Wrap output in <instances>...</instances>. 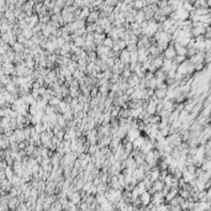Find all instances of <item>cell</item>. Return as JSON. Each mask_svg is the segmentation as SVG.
Here are the masks:
<instances>
[{
    "label": "cell",
    "mask_w": 211,
    "mask_h": 211,
    "mask_svg": "<svg viewBox=\"0 0 211 211\" xmlns=\"http://www.w3.org/2000/svg\"><path fill=\"white\" fill-rule=\"evenodd\" d=\"M172 178H173V176H172L171 174H168V175L165 176V178L163 179V183H164V185H165V187H168L169 189H171V183H172Z\"/></svg>",
    "instance_id": "obj_33"
},
{
    "label": "cell",
    "mask_w": 211,
    "mask_h": 211,
    "mask_svg": "<svg viewBox=\"0 0 211 211\" xmlns=\"http://www.w3.org/2000/svg\"><path fill=\"white\" fill-rule=\"evenodd\" d=\"M185 60H187V57H185V56H175L174 60H173V62H174L176 65H179V64H182Z\"/></svg>",
    "instance_id": "obj_32"
},
{
    "label": "cell",
    "mask_w": 211,
    "mask_h": 211,
    "mask_svg": "<svg viewBox=\"0 0 211 211\" xmlns=\"http://www.w3.org/2000/svg\"><path fill=\"white\" fill-rule=\"evenodd\" d=\"M138 83H140V78L137 77L136 74H133L132 73V75L127 79V84H129V87H131V88H135L136 89L137 88V85H138Z\"/></svg>",
    "instance_id": "obj_13"
},
{
    "label": "cell",
    "mask_w": 211,
    "mask_h": 211,
    "mask_svg": "<svg viewBox=\"0 0 211 211\" xmlns=\"http://www.w3.org/2000/svg\"><path fill=\"white\" fill-rule=\"evenodd\" d=\"M154 78L165 82V79H167V73H165L163 69H157V71L154 72Z\"/></svg>",
    "instance_id": "obj_19"
},
{
    "label": "cell",
    "mask_w": 211,
    "mask_h": 211,
    "mask_svg": "<svg viewBox=\"0 0 211 211\" xmlns=\"http://www.w3.org/2000/svg\"><path fill=\"white\" fill-rule=\"evenodd\" d=\"M175 196H178V189H169L168 194L164 196V202L168 205V204H169V201H171L172 199H174Z\"/></svg>",
    "instance_id": "obj_12"
},
{
    "label": "cell",
    "mask_w": 211,
    "mask_h": 211,
    "mask_svg": "<svg viewBox=\"0 0 211 211\" xmlns=\"http://www.w3.org/2000/svg\"><path fill=\"white\" fill-rule=\"evenodd\" d=\"M143 21H146V19H145V12H143L142 10H138L137 12H136V15H135V22H137V24H142Z\"/></svg>",
    "instance_id": "obj_20"
},
{
    "label": "cell",
    "mask_w": 211,
    "mask_h": 211,
    "mask_svg": "<svg viewBox=\"0 0 211 211\" xmlns=\"http://www.w3.org/2000/svg\"><path fill=\"white\" fill-rule=\"evenodd\" d=\"M67 68H68V71L73 74L75 71L78 69V63L77 62H73V61H69V63L67 64Z\"/></svg>",
    "instance_id": "obj_27"
},
{
    "label": "cell",
    "mask_w": 211,
    "mask_h": 211,
    "mask_svg": "<svg viewBox=\"0 0 211 211\" xmlns=\"http://www.w3.org/2000/svg\"><path fill=\"white\" fill-rule=\"evenodd\" d=\"M154 149V145L149 140H148V137L146 136V138H145V143L140 147V152L141 153H143V154H146V153H148V152H151V151H153Z\"/></svg>",
    "instance_id": "obj_3"
},
{
    "label": "cell",
    "mask_w": 211,
    "mask_h": 211,
    "mask_svg": "<svg viewBox=\"0 0 211 211\" xmlns=\"http://www.w3.org/2000/svg\"><path fill=\"white\" fill-rule=\"evenodd\" d=\"M5 175L10 176V178H12V171H11V167H7L5 169Z\"/></svg>",
    "instance_id": "obj_40"
},
{
    "label": "cell",
    "mask_w": 211,
    "mask_h": 211,
    "mask_svg": "<svg viewBox=\"0 0 211 211\" xmlns=\"http://www.w3.org/2000/svg\"><path fill=\"white\" fill-rule=\"evenodd\" d=\"M158 100H163L167 96V90L165 89H154V94H153Z\"/></svg>",
    "instance_id": "obj_18"
},
{
    "label": "cell",
    "mask_w": 211,
    "mask_h": 211,
    "mask_svg": "<svg viewBox=\"0 0 211 211\" xmlns=\"http://www.w3.org/2000/svg\"><path fill=\"white\" fill-rule=\"evenodd\" d=\"M115 42L117 43V46L120 47V49H121V51L126 48V42H125L124 40H117V41H115Z\"/></svg>",
    "instance_id": "obj_37"
},
{
    "label": "cell",
    "mask_w": 211,
    "mask_h": 211,
    "mask_svg": "<svg viewBox=\"0 0 211 211\" xmlns=\"http://www.w3.org/2000/svg\"><path fill=\"white\" fill-rule=\"evenodd\" d=\"M89 12H90L89 7H82V9H80V15H79V19L78 20H87Z\"/></svg>",
    "instance_id": "obj_24"
},
{
    "label": "cell",
    "mask_w": 211,
    "mask_h": 211,
    "mask_svg": "<svg viewBox=\"0 0 211 211\" xmlns=\"http://www.w3.org/2000/svg\"><path fill=\"white\" fill-rule=\"evenodd\" d=\"M98 20H99V11H98L96 9L90 10L88 18H87V20H85L87 24H94V22H96Z\"/></svg>",
    "instance_id": "obj_5"
},
{
    "label": "cell",
    "mask_w": 211,
    "mask_h": 211,
    "mask_svg": "<svg viewBox=\"0 0 211 211\" xmlns=\"http://www.w3.org/2000/svg\"><path fill=\"white\" fill-rule=\"evenodd\" d=\"M142 183L145 184V187H146V190H149L152 188V184H153V182H152L149 179V176L148 175H145V178L142 179Z\"/></svg>",
    "instance_id": "obj_28"
},
{
    "label": "cell",
    "mask_w": 211,
    "mask_h": 211,
    "mask_svg": "<svg viewBox=\"0 0 211 211\" xmlns=\"http://www.w3.org/2000/svg\"><path fill=\"white\" fill-rule=\"evenodd\" d=\"M145 175H146L145 172H143V171H142V168H140V167H137L136 169H135V171L132 172V176H133V178L136 179L137 182H142V179L145 178Z\"/></svg>",
    "instance_id": "obj_10"
},
{
    "label": "cell",
    "mask_w": 211,
    "mask_h": 211,
    "mask_svg": "<svg viewBox=\"0 0 211 211\" xmlns=\"http://www.w3.org/2000/svg\"><path fill=\"white\" fill-rule=\"evenodd\" d=\"M93 36H94V43H95V46L103 45V41L106 37L105 33H96V32L93 33Z\"/></svg>",
    "instance_id": "obj_15"
},
{
    "label": "cell",
    "mask_w": 211,
    "mask_h": 211,
    "mask_svg": "<svg viewBox=\"0 0 211 211\" xmlns=\"http://www.w3.org/2000/svg\"><path fill=\"white\" fill-rule=\"evenodd\" d=\"M204 46H205V52L210 51V48H211V40H204Z\"/></svg>",
    "instance_id": "obj_38"
},
{
    "label": "cell",
    "mask_w": 211,
    "mask_h": 211,
    "mask_svg": "<svg viewBox=\"0 0 211 211\" xmlns=\"http://www.w3.org/2000/svg\"><path fill=\"white\" fill-rule=\"evenodd\" d=\"M67 199H68V201H71L72 204H74V205H79L82 202V198H80V193L79 191H71V193H68Z\"/></svg>",
    "instance_id": "obj_2"
},
{
    "label": "cell",
    "mask_w": 211,
    "mask_h": 211,
    "mask_svg": "<svg viewBox=\"0 0 211 211\" xmlns=\"http://www.w3.org/2000/svg\"><path fill=\"white\" fill-rule=\"evenodd\" d=\"M194 14L198 16H206L210 15V9L209 7H198V9L194 10Z\"/></svg>",
    "instance_id": "obj_17"
},
{
    "label": "cell",
    "mask_w": 211,
    "mask_h": 211,
    "mask_svg": "<svg viewBox=\"0 0 211 211\" xmlns=\"http://www.w3.org/2000/svg\"><path fill=\"white\" fill-rule=\"evenodd\" d=\"M133 159H135V163H136V165H137V167H141L143 163H145V154L140 152L137 156L133 157Z\"/></svg>",
    "instance_id": "obj_22"
},
{
    "label": "cell",
    "mask_w": 211,
    "mask_h": 211,
    "mask_svg": "<svg viewBox=\"0 0 211 211\" xmlns=\"http://www.w3.org/2000/svg\"><path fill=\"white\" fill-rule=\"evenodd\" d=\"M109 51H110V48H106V47H104L103 45L96 46V48H95V52H96V56H98V57H99V56H103V54H107Z\"/></svg>",
    "instance_id": "obj_23"
},
{
    "label": "cell",
    "mask_w": 211,
    "mask_h": 211,
    "mask_svg": "<svg viewBox=\"0 0 211 211\" xmlns=\"http://www.w3.org/2000/svg\"><path fill=\"white\" fill-rule=\"evenodd\" d=\"M145 138H146L145 135H141L140 137H137L136 140L132 142V148L133 149H140V147L143 145V143H145Z\"/></svg>",
    "instance_id": "obj_14"
},
{
    "label": "cell",
    "mask_w": 211,
    "mask_h": 211,
    "mask_svg": "<svg viewBox=\"0 0 211 211\" xmlns=\"http://www.w3.org/2000/svg\"><path fill=\"white\" fill-rule=\"evenodd\" d=\"M137 60H138V57L136 52L130 53V63H137Z\"/></svg>",
    "instance_id": "obj_35"
},
{
    "label": "cell",
    "mask_w": 211,
    "mask_h": 211,
    "mask_svg": "<svg viewBox=\"0 0 211 211\" xmlns=\"http://www.w3.org/2000/svg\"><path fill=\"white\" fill-rule=\"evenodd\" d=\"M119 60H120V62H122L124 64H129V63H130V53H129L126 49L120 51Z\"/></svg>",
    "instance_id": "obj_11"
},
{
    "label": "cell",
    "mask_w": 211,
    "mask_h": 211,
    "mask_svg": "<svg viewBox=\"0 0 211 211\" xmlns=\"http://www.w3.org/2000/svg\"><path fill=\"white\" fill-rule=\"evenodd\" d=\"M163 56L161 54V56H158V57H154L153 60L151 61V65L152 67H154L156 69H161L162 68V64H163Z\"/></svg>",
    "instance_id": "obj_8"
},
{
    "label": "cell",
    "mask_w": 211,
    "mask_h": 211,
    "mask_svg": "<svg viewBox=\"0 0 211 211\" xmlns=\"http://www.w3.org/2000/svg\"><path fill=\"white\" fill-rule=\"evenodd\" d=\"M136 53H137V57H138V60H137L138 63H142L143 61H146L147 57H148V52H147L146 48H138Z\"/></svg>",
    "instance_id": "obj_9"
},
{
    "label": "cell",
    "mask_w": 211,
    "mask_h": 211,
    "mask_svg": "<svg viewBox=\"0 0 211 211\" xmlns=\"http://www.w3.org/2000/svg\"><path fill=\"white\" fill-rule=\"evenodd\" d=\"M67 211H79L78 205H74V204H72V202L69 201L68 202V206H67Z\"/></svg>",
    "instance_id": "obj_34"
},
{
    "label": "cell",
    "mask_w": 211,
    "mask_h": 211,
    "mask_svg": "<svg viewBox=\"0 0 211 211\" xmlns=\"http://www.w3.org/2000/svg\"><path fill=\"white\" fill-rule=\"evenodd\" d=\"M188 117H189V112L188 111H185V110H182L179 112V116H178V120L180 122H184V121H187L188 120Z\"/></svg>",
    "instance_id": "obj_30"
},
{
    "label": "cell",
    "mask_w": 211,
    "mask_h": 211,
    "mask_svg": "<svg viewBox=\"0 0 211 211\" xmlns=\"http://www.w3.org/2000/svg\"><path fill=\"white\" fill-rule=\"evenodd\" d=\"M138 199H140V201H141V205L145 206V207L151 204V194H149L148 191H145L143 194H141V195L138 196Z\"/></svg>",
    "instance_id": "obj_7"
},
{
    "label": "cell",
    "mask_w": 211,
    "mask_h": 211,
    "mask_svg": "<svg viewBox=\"0 0 211 211\" xmlns=\"http://www.w3.org/2000/svg\"><path fill=\"white\" fill-rule=\"evenodd\" d=\"M173 45H174V41H171V42H169V45H168V47L163 51L162 56H163L164 60H172V61H173V60H174V57L176 56Z\"/></svg>",
    "instance_id": "obj_1"
},
{
    "label": "cell",
    "mask_w": 211,
    "mask_h": 211,
    "mask_svg": "<svg viewBox=\"0 0 211 211\" xmlns=\"http://www.w3.org/2000/svg\"><path fill=\"white\" fill-rule=\"evenodd\" d=\"M141 135H142V133H141L137 129H130V130L127 131V135H126V137H125L124 140H126L127 142H131V143H132L137 137H140Z\"/></svg>",
    "instance_id": "obj_4"
},
{
    "label": "cell",
    "mask_w": 211,
    "mask_h": 211,
    "mask_svg": "<svg viewBox=\"0 0 211 211\" xmlns=\"http://www.w3.org/2000/svg\"><path fill=\"white\" fill-rule=\"evenodd\" d=\"M112 45H114V41H112L110 37H107V36H106V37L104 38V41H103V46L106 47V48H110V49H111Z\"/></svg>",
    "instance_id": "obj_31"
},
{
    "label": "cell",
    "mask_w": 211,
    "mask_h": 211,
    "mask_svg": "<svg viewBox=\"0 0 211 211\" xmlns=\"http://www.w3.org/2000/svg\"><path fill=\"white\" fill-rule=\"evenodd\" d=\"M78 209L80 210V211H88L89 210V206H88V204H87V202H80V204L78 205Z\"/></svg>",
    "instance_id": "obj_36"
},
{
    "label": "cell",
    "mask_w": 211,
    "mask_h": 211,
    "mask_svg": "<svg viewBox=\"0 0 211 211\" xmlns=\"http://www.w3.org/2000/svg\"><path fill=\"white\" fill-rule=\"evenodd\" d=\"M73 43L77 46V47L82 48V47L84 46V43H85V38H84V36H82V37H75V38L73 40Z\"/></svg>",
    "instance_id": "obj_25"
},
{
    "label": "cell",
    "mask_w": 211,
    "mask_h": 211,
    "mask_svg": "<svg viewBox=\"0 0 211 211\" xmlns=\"http://www.w3.org/2000/svg\"><path fill=\"white\" fill-rule=\"evenodd\" d=\"M159 122H161V117H159L158 114H154V115L149 116V124L151 125H157L158 126Z\"/></svg>",
    "instance_id": "obj_26"
},
{
    "label": "cell",
    "mask_w": 211,
    "mask_h": 211,
    "mask_svg": "<svg viewBox=\"0 0 211 211\" xmlns=\"http://www.w3.org/2000/svg\"><path fill=\"white\" fill-rule=\"evenodd\" d=\"M54 6L60 7V9H63L64 7V0H57V1H54Z\"/></svg>",
    "instance_id": "obj_39"
},
{
    "label": "cell",
    "mask_w": 211,
    "mask_h": 211,
    "mask_svg": "<svg viewBox=\"0 0 211 211\" xmlns=\"http://www.w3.org/2000/svg\"><path fill=\"white\" fill-rule=\"evenodd\" d=\"M159 175H161V171H159L158 167L151 168V171H149V173H148V176H149V179H151L152 182L159 180Z\"/></svg>",
    "instance_id": "obj_6"
},
{
    "label": "cell",
    "mask_w": 211,
    "mask_h": 211,
    "mask_svg": "<svg viewBox=\"0 0 211 211\" xmlns=\"http://www.w3.org/2000/svg\"><path fill=\"white\" fill-rule=\"evenodd\" d=\"M163 188H164L163 180H156V182H153V184H152V190H153L154 193L156 191H162Z\"/></svg>",
    "instance_id": "obj_16"
},
{
    "label": "cell",
    "mask_w": 211,
    "mask_h": 211,
    "mask_svg": "<svg viewBox=\"0 0 211 211\" xmlns=\"http://www.w3.org/2000/svg\"><path fill=\"white\" fill-rule=\"evenodd\" d=\"M95 200L98 202V205H103V204H105V202H106V198H105L104 194H96V195H95Z\"/></svg>",
    "instance_id": "obj_29"
},
{
    "label": "cell",
    "mask_w": 211,
    "mask_h": 211,
    "mask_svg": "<svg viewBox=\"0 0 211 211\" xmlns=\"http://www.w3.org/2000/svg\"><path fill=\"white\" fill-rule=\"evenodd\" d=\"M14 48L16 51H21L22 49V45L20 43V42H15V43H14Z\"/></svg>",
    "instance_id": "obj_41"
},
{
    "label": "cell",
    "mask_w": 211,
    "mask_h": 211,
    "mask_svg": "<svg viewBox=\"0 0 211 211\" xmlns=\"http://www.w3.org/2000/svg\"><path fill=\"white\" fill-rule=\"evenodd\" d=\"M146 6V1L145 0H136V1H133V4H132V7L135 10H142L143 7Z\"/></svg>",
    "instance_id": "obj_21"
}]
</instances>
